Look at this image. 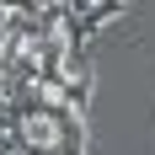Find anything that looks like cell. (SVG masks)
<instances>
[{
	"label": "cell",
	"mask_w": 155,
	"mask_h": 155,
	"mask_svg": "<svg viewBox=\"0 0 155 155\" xmlns=\"http://www.w3.org/2000/svg\"><path fill=\"white\" fill-rule=\"evenodd\" d=\"M21 139H27L38 155H54V144H59V118H48V112H32L27 123H21Z\"/></svg>",
	"instance_id": "1"
}]
</instances>
